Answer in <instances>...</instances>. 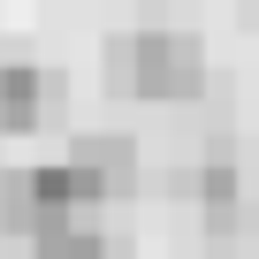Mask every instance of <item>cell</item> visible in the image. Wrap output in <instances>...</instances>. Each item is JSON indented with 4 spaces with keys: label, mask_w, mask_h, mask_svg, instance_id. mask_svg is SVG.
Listing matches in <instances>:
<instances>
[{
    "label": "cell",
    "mask_w": 259,
    "mask_h": 259,
    "mask_svg": "<svg viewBox=\"0 0 259 259\" xmlns=\"http://www.w3.org/2000/svg\"><path fill=\"white\" fill-rule=\"evenodd\" d=\"M130 92H138V99H191V92H206V54H198V38H191V31H168V23H145V31H138Z\"/></svg>",
    "instance_id": "7a4b0ae2"
},
{
    "label": "cell",
    "mask_w": 259,
    "mask_h": 259,
    "mask_svg": "<svg viewBox=\"0 0 259 259\" xmlns=\"http://www.w3.org/2000/svg\"><path fill=\"white\" fill-rule=\"evenodd\" d=\"M76 198H84V183L69 176V160L61 168H16V176H0V221H8L16 236H38V244L69 229Z\"/></svg>",
    "instance_id": "6da1fadb"
},
{
    "label": "cell",
    "mask_w": 259,
    "mask_h": 259,
    "mask_svg": "<svg viewBox=\"0 0 259 259\" xmlns=\"http://www.w3.org/2000/svg\"><path fill=\"white\" fill-rule=\"evenodd\" d=\"M69 176L84 183V198H122V191H138V145L122 130H84L69 145Z\"/></svg>",
    "instance_id": "3957f363"
},
{
    "label": "cell",
    "mask_w": 259,
    "mask_h": 259,
    "mask_svg": "<svg viewBox=\"0 0 259 259\" xmlns=\"http://www.w3.org/2000/svg\"><path fill=\"white\" fill-rule=\"evenodd\" d=\"M38 259H130L114 236H92V229H61V236H46L38 244Z\"/></svg>",
    "instance_id": "5b68a950"
},
{
    "label": "cell",
    "mask_w": 259,
    "mask_h": 259,
    "mask_svg": "<svg viewBox=\"0 0 259 259\" xmlns=\"http://www.w3.org/2000/svg\"><path fill=\"white\" fill-rule=\"evenodd\" d=\"M46 107H54V76H38L31 61L0 69V130H38Z\"/></svg>",
    "instance_id": "277c9868"
}]
</instances>
